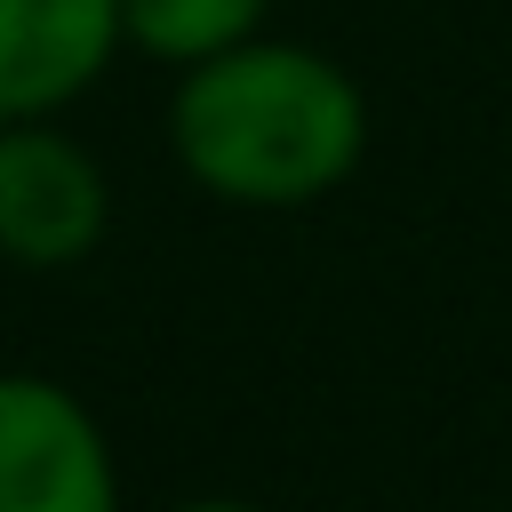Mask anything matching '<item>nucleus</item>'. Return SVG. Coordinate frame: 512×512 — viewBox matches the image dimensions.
<instances>
[{
  "instance_id": "5",
  "label": "nucleus",
  "mask_w": 512,
  "mask_h": 512,
  "mask_svg": "<svg viewBox=\"0 0 512 512\" xmlns=\"http://www.w3.org/2000/svg\"><path fill=\"white\" fill-rule=\"evenodd\" d=\"M272 24V0H120V40L168 72H192Z\"/></svg>"
},
{
  "instance_id": "1",
  "label": "nucleus",
  "mask_w": 512,
  "mask_h": 512,
  "mask_svg": "<svg viewBox=\"0 0 512 512\" xmlns=\"http://www.w3.org/2000/svg\"><path fill=\"white\" fill-rule=\"evenodd\" d=\"M176 168L232 208H312L344 192L368 160V88L304 40H240L168 96Z\"/></svg>"
},
{
  "instance_id": "4",
  "label": "nucleus",
  "mask_w": 512,
  "mask_h": 512,
  "mask_svg": "<svg viewBox=\"0 0 512 512\" xmlns=\"http://www.w3.org/2000/svg\"><path fill=\"white\" fill-rule=\"evenodd\" d=\"M120 48V0H0V120H64Z\"/></svg>"
},
{
  "instance_id": "6",
  "label": "nucleus",
  "mask_w": 512,
  "mask_h": 512,
  "mask_svg": "<svg viewBox=\"0 0 512 512\" xmlns=\"http://www.w3.org/2000/svg\"><path fill=\"white\" fill-rule=\"evenodd\" d=\"M168 512H264V504H248V496H184Z\"/></svg>"
},
{
  "instance_id": "2",
  "label": "nucleus",
  "mask_w": 512,
  "mask_h": 512,
  "mask_svg": "<svg viewBox=\"0 0 512 512\" xmlns=\"http://www.w3.org/2000/svg\"><path fill=\"white\" fill-rule=\"evenodd\" d=\"M112 232V176L64 120H0V264L72 272Z\"/></svg>"
},
{
  "instance_id": "3",
  "label": "nucleus",
  "mask_w": 512,
  "mask_h": 512,
  "mask_svg": "<svg viewBox=\"0 0 512 512\" xmlns=\"http://www.w3.org/2000/svg\"><path fill=\"white\" fill-rule=\"evenodd\" d=\"M0 512H120L104 416L32 368H0Z\"/></svg>"
}]
</instances>
